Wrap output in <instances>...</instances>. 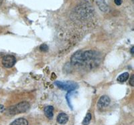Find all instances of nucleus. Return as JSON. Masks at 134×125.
Instances as JSON below:
<instances>
[{
  "mask_svg": "<svg viewBox=\"0 0 134 125\" xmlns=\"http://www.w3.org/2000/svg\"><path fill=\"white\" fill-rule=\"evenodd\" d=\"M16 62V59L14 56L7 55L3 57L2 59V64L5 68H10L15 65Z\"/></svg>",
  "mask_w": 134,
  "mask_h": 125,
  "instance_id": "4",
  "label": "nucleus"
},
{
  "mask_svg": "<svg viewBox=\"0 0 134 125\" xmlns=\"http://www.w3.org/2000/svg\"><path fill=\"white\" fill-rule=\"evenodd\" d=\"M129 77H130L129 73L128 72H124V73L121 74L120 76H118L117 80L119 81V82H125L129 78Z\"/></svg>",
  "mask_w": 134,
  "mask_h": 125,
  "instance_id": "9",
  "label": "nucleus"
},
{
  "mask_svg": "<svg viewBox=\"0 0 134 125\" xmlns=\"http://www.w3.org/2000/svg\"><path fill=\"white\" fill-rule=\"evenodd\" d=\"M44 115L48 118L51 119L53 117V112H54V107L52 106H48L44 108Z\"/></svg>",
  "mask_w": 134,
  "mask_h": 125,
  "instance_id": "7",
  "label": "nucleus"
},
{
  "mask_svg": "<svg viewBox=\"0 0 134 125\" xmlns=\"http://www.w3.org/2000/svg\"><path fill=\"white\" fill-rule=\"evenodd\" d=\"M2 2H3V0H0V5L2 4Z\"/></svg>",
  "mask_w": 134,
  "mask_h": 125,
  "instance_id": "16",
  "label": "nucleus"
},
{
  "mask_svg": "<svg viewBox=\"0 0 134 125\" xmlns=\"http://www.w3.org/2000/svg\"><path fill=\"white\" fill-rule=\"evenodd\" d=\"M133 49H134V47H132L131 49V53H133Z\"/></svg>",
  "mask_w": 134,
  "mask_h": 125,
  "instance_id": "15",
  "label": "nucleus"
},
{
  "mask_svg": "<svg viewBox=\"0 0 134 125\" xmlns=\"http://www.w3.org/2000/svg\"><path fill=\"white\" fill-rule=\"evenodd\" d=\"M54 84L58 87L59 88L63 89L64 90H67V91L72 92L73 90H76L78 88V84L76 83L73 82H60V81H57L55 82Z\"/></svg>",
  "mask_w": 134,
  "mask_h": 125,
  "instance_id": "2",
  "label": "nucleus"
},
{
  "mask_svg": "<svg viewBox=\"0 0 134 125\" xmlns=\"http://www.w3.org/2000/svg\"><path fill=\"white\" fill-rule=\"evenodd\" d=\"M10 125H28V122L25 118H18L14 122H12Z\"/></svg>",
  "mask_w": 134,
  "mask_h": 125,
  "instance_id": "8",
  "label": "nucleus"
},
{
  "mask_svg": "<svg viewBox=\"0 0 134 125\" xmlns=\"http://www.w3.org/2000/svg\"><path fill=\"white\" fill-rule=\"evenodd\" d=\"M40 50H41L42 52H47L48 50V47L47 45L42 44V45H41V46H40Z\"/></svg>",
  "mask_w": 134,
  "mask_h": 125,
  "instance_id": "11",
  "label": "nucleus"
},
{
  "mask_svg": "<svg viewBox=\"0 0 134 125\" xmlns=\"http://www.w3.org/2000/svg\"><path fill=\"white\" fill-rule=\"evenodd\" d=\"M92 119V115L91 113H87L86 116L84 118L83 121H82V124L83 125H88V124L90 123Z\"/></svg>",
  "mask_w": 134,
  "mask_h": 125,
  "instance_id": "10",
  "label": "nucleus"
},
{
  "mask_svg": "<svg viewBox=\"0 0 134 125\" xmlns=\"http://www.w3.org/2000/svg\"><path fill=\"white\" fill-rule=\"evenodd\" d=\"M133 80H134V75H132L130 78V83L131 84V86H134V82H133Z\"/></svg>",
  "mask_w": 134,
  "mask_h": 125,
  "instance_id": "12",
  "label": "nucleus"
},
{
  "mask_svg": "<svg viewBox=\"0 0 134 125\" xmlns=\"http://www.w3.org/2000/svg\"><path fill=\"white\" fill-rule=\"evenodd\" d=\"M57 121L58 123L60 124H64L69 121V116L65 113H60L57 116Z\"/></svg>",
  "mask_w": 134,
  "mask_h": 125,
  "instance_id": "6",
  "label": "nucleus"
},
{
  "mask_svg": "<svg viewBox=\"0 0 134 125\" xmlns=\"http://www.w3.org/2000/svg\"><path fill=\"white\" fill-rule=\"evenodd\" d=\"M3 109V106L2 105V104H0V111H2Z\"/></svg>",
  "mask_w": 134,
  "mask_h": 125,
  "instance_id": "14",
  "label": "nucleus"
},
{
  "mask_svg": "<svg viewBox=\"0 0 134 125\" xmlns=\"http://www.w3.org/2000/svg\"><path fill=\"white\" fill-rule=\"evenodd\" d=\"M114 2H115V3L116 5H120L122 3L121 0H115Z\"/></svg>",
  "mask_w": 134,
  "mask_h": 125,
  "instance_id": "13",
  "label": "nucleus"
},
{
  "mask_svg": "<svg viewBox=\"0 0 134 125\" xmlns=\"http://www.w3.org/2000/svg\"><path fill=\"white\" fill-rule=\"evenodd\" d=\"M110 98L107 96H103L99 98L97 103V107L99 110H102L104 108H107L110 104Z\"/></svg>",
  "mask_w": 134,
  "mask_h": 125,
  "instance_id": "5",
  "label": "nucleus"
},
{
  "mask_svg": "<svg viewBox=\"0 0 134 125\" xmlns=\"http://www.w3.org/2000/svg\"><path fill=\"white\" fill-rule=\"evenodd\" d=\"M30 109V104L28 102H20L18 104L14 106L9 108V112L12 115H17L19 113L25 112Z\"/></svg>",
  "mask_w": 134,
  "mask_h": 125,
  "instance_id": "1",
  "label": "nucleus"
},
{
  "mask_svg": "<svg viewBox=\"0 0 134 125\" xmlns=\"http://www.w3.org/2000/svg\"><path fill=\"white\" fill-rule=\"evenodd\" d=\"M85 57L83 52L79 51L74 53L71 57V62L74 65H80L85 62Z\"/></svg>",
  "mask_w": 134,
  "mask_h": 125,
  "instance_id": "3",
  "label": "nucleus"
}]
</instances>
